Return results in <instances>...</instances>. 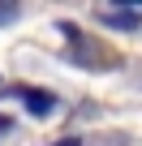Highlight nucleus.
I'll use <instances>...</instances> for the list:
<instances>
[{
  "instance_id": "obj_1",
  "label": "nucleus",
  "mask_w": 142,
  "mask_h": 146,
  "mask_svg": "<svg viewBox=\"0 0 142 146\" xmlns=\"http://www.w3.org/2000/svg\"><path fill=\"white\" fill-rule=\"evenodd\" d=\"M22 95L30 99V112H35V116H47V112H52V103H56V99H52V95H43V90H22Z\"/></svg>"
}]
</instances>
